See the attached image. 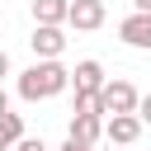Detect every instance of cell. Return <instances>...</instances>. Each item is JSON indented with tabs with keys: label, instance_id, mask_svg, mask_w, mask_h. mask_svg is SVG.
<instances>
[{
	"label": "cell",
	"instance_id": "8fae6325",
	"mask_svg": "<svg viewBox=\"0 0 151 151\" xmlns=\"http://www.w3.org/2000/svg\"><path fill=\"white\" fill-rule=\"evenodd\" d=\"M9 151H52V146H47L42 137H28V132H24V137H19V142H14Z\"/></svg>",
	"mask_w": 151,
	"mask_h": 151
},
{
	"label": "cell",
	"instance_id": "7c38bea8",
	"mask_svg": "<svg viewBox=\"0 0 151 151\" xmlns=\"http://www.w3.org/2000/svg\"><path fill=\"white\" fill-rule=\"evenodd\" d=\"M137 123L151 127V94H137Z\"/></svg>",
	"mask_w": 151,
	"mask_h": 151
},
{
	"label": "cell",
	"instance_id": "9c48e42d",
	"mask_svg": "<svg viewBox=\"0 0 151 151\" xmlns=\"http://www.w3.org/2000/svg\"><path fill=\"white\" fill-rule=\"evenodd\" d=\"M66 5H71V0H33V24L66 28Z\"/></svg>",
	"mask_w": 151,
	"mask_h": 151
},
{
	"label": "cell",
	"instance_id": "5bb4252c",
	"mask_svg": "<svg viewBox=\"0 0 151 151\" xmlns=\"http://www.w3.org/2000/svg\"><path fill=\"white\" fill-rule=\"evenodd\" d=\"M57 151H90V146H85V142H71V137H66V142H61Z\"/></svg>",
	"mask_w": 151,
	"mask_h": 151
},
{
	"label": "cell",
	"instance_id": "e0dca14e",
	"mask_svg": "<svg viewBox=\"0 0 151 151\" xmlns=\"http://www.w3.org/2000/svg\"><path fill=\"white\" fill-rule=\"evenodd\" d=\"M5 109H9V94H5V85H0V113H5Z\"/></svg>",
	"mask_w": 151,
	"mask_h": 151
},
{
	"label": "cell",
	"instance_id": "277c9868",
	"mask_svg": "<svg viewBox=\"0 0 151 151\" xmlns=\"http://www.w3.org/2000/svg\"><path fill=\"white\" fill-rule=\"evenodd\" d=\"M28 47H33V61H61V52H66V28L33 24V38H28Z\"/></svg>",
	"mask_w": 151,
	"mask_h": 151
},
{
	"label": "cell",
	"instance_id": "7a4b0ae2",
	"mask_svg": "<svg viewBox=\"0 0 151 151\" xmlns=\"http://www.w3.org/2000/svg\"><path fill=\"white\" fill-rule=\"evenodd\" d=\"M99 118H118V113H137V85L132 80H104V90L94 94Z\"/></svg>",
	"mask_w": 151,
	"mask_h": 151
},
{
	"label": "cell",
	"instance_id": "4fadbf2b",
	"mask_svg": "<svg viewBox=\"0 0 151 151\" xmlns=\"http://www.w3.org/2000/svg\"><path fill=\"white\" fill-rule=\"evenodd\" d=\"M71 113H99V104H94V94H76V109Z\"/></svg>",
	"mask_w": 151,
	"mask_h": 151
},
{
	"label": "cell",
	"instance_id": "ac0fdd59",
	"mask_svg": "<svg viewBox=\"0 0 151 151\" xmlns=\"http://www.w3.org/2000/svg\"><path fill=\"white\" fill-rule=\"evenodd\" d=\"M118 151H127V146H118Z\"/></svg>",
	"mask_w": 151,
	"mask_h": 151
},
{
	"label": "cell",
	"instance_id": "9a60e30c",
	"mask_svg": "<svg viewBox=\"0 0 151 151\" xmlns=\"http://www.w3.org/2000/svg\"><path fill=\"white\" fill-rule=\"evenodd\" d=\"M5 76H9V52L0 47V80H5Z\"/></svg>",
	"mask_w": 151,
	"mask_h": 151
},
{
	"label": "cell",
	"instance_id": "5b68a950",
	"mask_svg": "<svg viewBox=\"0 0 151 151\" xmlns=\"http://www.w3.org/2000/svg\"><path fill=\"white\" fill-rule=\"evenodd\" d=\"M118 38L127 42V47H137V52H151V14H127L123 24H118Z\"/></svg>",
	"mask_w": 151,
	"mask_h": 151
},
{
	"label": "cell",
	"instance_id": "2e32d148",
	"mask_svg": "<svg viewBox=\"0 0 151 151\" xmlns=\"http://www.w3.org/2000/svg\"><path fill=\"white\" fill-rule=\"evenodd\" d=\"M132 9L137 14H151V0H132Z\"/></svg>",
	"mask_w": 151,
	"mask_h": 151
},
{
	"label": "cell",
	"instance_id": "8992f818",
	"mask_svg": "<svg viewBox=\"0 0 151 151\" xmlns=\"http://www.w3.org/2000/svg\"><path fill=\"white\" fill-rule=\"evenodd\" d=\"M104 66L94 61V57H85V61H76V71H71V85H76V94H99L104 90Z\"/></svg>",
	"mask_w": 151,
	"mask_h": 151
},
{
	"label": "cell",
	"instance_id": "6da1fadb",
	"mask_svg": "<svg viewBox=\"0 0 151 151\" xmlns=\"http://www.w3.org/2000/svg\"><path fill=\"white\" fill-rule=\"evenodd\" d=\"M61 90H71V71H66L61 61H33L28 71H19V99H24V104L57 99Z\"/></svg>",
	"mask_w": 151,
	"mask_h": 151
},
{
	"label": "cell",
	"instance_id": "d6986e66",
	"mask_svg": "<svg viewBox=\"0 0 151 151\" xmlns=\"http://www.w3.org/2000/svg\"><path fill=\"white\" fill-rule=\"evenodd\" d=\"M90 151H94V146H90Z\"/></svg>",
	"mask_w": 151,
	"mask_h": 151
},
{
	"label": "cell",
	"instance_id": "ba28073f",
	"mask_svg": "<svg viewBox=\"0 0 151 151\" xmlns=\"http://www.w3.org/2000/svg\"><path fill=\"white\" fill-rule=\"evenodd\" d=\"M66 137H71V142H85V146H94V142L104 137V118H99V113H71V127H66Z\"/></svg>",
	"mask_w": 151,
	"mask_h": 151
},
{
	"label": "cell",
	"instance_id": "52a82bcc",
	"mask_svg": "<svg viewBox=\"0 0 151 151\" xmlns=\"http://www.w3.org/2000/svg\"><path fill=\"white\" fill-rule=\"evenodd\" d=\"M104 137H109L113 146H132V142L142 137V123H137V113H118V118H104Z\"/></svg>",
	"mask_w": 151,
	"mask_h": 151
},
{
	"label": "cell",
	"instance_id": "3957f363",
	"mask_svg": "<svg viewBox=\"0 0 151 151\" xmlns=\"http://www.w3.org/2000/svg\"><path fill=\"white\" fill-rule=\"evenodd\" d=\"M104 19H109L104 0H71L66 5V28H76V33H94V28H104Z\"/></svg>",
	"mask_w": 151,
	"mask_h": 151
},
{
	"label": "cell",
	"instance_id": "30bf717a",
	"mask_svg": "<svg viewBox=\"0 0 151 151\" xmlns=\"http://www.w3.org/2000/svg\"><path fill=\"white\" fill-rule=\"evenodd\" d=\"M19 137H24V113L5 109V113H0V151H9Z\"/></svg>",
	"mask_w": 151,
	"mask_h": 151
}]
</instances>
